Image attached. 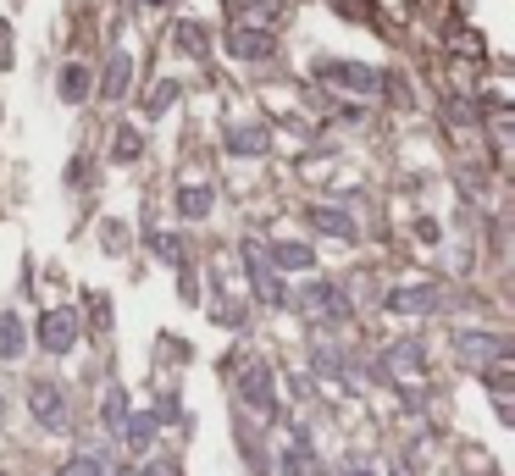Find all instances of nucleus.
<instances>
[{"label":"nucleus","mask_w":515,"mask_h":476,"mask_svg":"<svg viewBox=\"0 0 515 476\" xmlns=\"http://www.w3.org/2000/svg\"><path fill=\"white\" fill-rule=\"evenodd\" d=\"M28 410H34V421H39V427H50V432H67L72 427L67 393H61L56 382H34V388H28Z\"/></svg>","instance_id":"nucleus-1"},{"label":"nucleus","mask_w":515,"mask_h":476,"mask_svg":"<svg viewBox=\"0 0 515 476\" xmlns=\"http://www.w3.org/2000/svg\"><path fill=\"white\" fill-rule=\"evenodd\" d=\"M300 305L311 310V316H322V322H344V316H349V294H344V288H333V283H305Z\"/></svg>","instance_id":"nucleus-2"},{"label":"nucleus","mask_w":515,"mask_h":476,"mask_svg":"<svg viewBox=\"0 0 515 476\" xmlns=\"http://www.w3.org/2000/svg\"><path fill=\"white\" fill-rule=\"evenodd\" d=\"M39 344H45L50 355H72V344H78V316H72V310H45V316H39Z\"/></svg>","instance_id":"nucleus-3"},{"label":"nucleus","mask_w":515,"mask_h":476,"mask_svg":"<svg viewBox=\"0 0 515 476\" xmlns=\"http://www.w3.org/2000/svg\"><path fill=\"white\" fill-rule=\"evenodd\" d=\"M311 227H316V233H327V238H338V244H355V238H360L355 216L338 211V205H311Z\"/></svg>","instance_id":"nucleus-4"},{"label":"nucleus","mask_w":515,"mask_h":476,"mask_svg":"<svg viewBox=\"0 0 515 476\" xmlns=\"http://www.w3.org/2000/svg\"><path fill=\"white\" fill-rule=\"evenodd\" d=\"M228 45H233V56H239V61H266V56L277 50V39L266 34V28H244V23H239Z\"/></svg>","instance_id":"nucleus-5"},{"label":"nucleus","mask_w":515,"mask_h":476,"mask_svg":"<svg viewBox=\"0 0 515 476\" xmlns=\"http://www.w3.org/2000/svg\"><path fill=\"white\" fill-rule=\"evenodd\" d=\"M244 266H250V283H255V294H261L266 305H283V283L272 277V266L261 261V250H255V244H244Z\"/></svg>","instance_id":"nucleus-6"},{"label":"nucleus","mask_w":515,"mask_h":476,"mask_svg":"<svg viewBox=\"0 0 515 476\" xmlns=\"http://www.w3.org/2000/svg\"><path fill=\"white\" fill-rule=\"evenodd\" d=\"M432 305H438V288H427V283H410L388 294V310H399V316H427Z\"/></svg>","instance_id":"nucleus-7"},{"label":"nucleus","mask_w":515,"mask_h":476,"mask_svg":"<svg viewBox=\"0 0 515 476\" xmlns=\"http://www.w3.org/2000/svg\"><path fill=\"white\" fill-rule=\"evenodd\" d=\"M455 349L466 360H477V366H482V360H510V344H504V338H493V333H460Z\"/></svg>","instance_id":"nucleus-8"},{"label":"nucleus","mask_w":515,"mask_h":476,"mask_svg":"<svg viewBox=\"0 0 515 476\" xmlns=\"http://www.w3.org/2000/svg\"><path fill=\"white\" fill-rule=\"evenodd\" d=\"M56 89H61V100H67V106H84L89 89H95V78H89L84 61H67V67H61V78H56Z\"/></svg>","instance_id":"nucleus-9"},{"label":"nucleus","mask_w":515,"mask_h":476,"mask_svg":"<svg viewBox=\"0 0 515 476\" xmlns=\"http://www.w3.org/2000/svg\"><path fill=\"white\" fill-rule=\"evenodd\" d=\"M28 338H23V316L17 310H0V360H23Z\"/></svg>","instance_id":"nucleus-10"},{"label":"nucleus","mask_w":515,"mask_h":476,"mask_svg":"<svg viewBox=\"0 0 515 476\" xmlns=\"http://www.w3.org/2000/svg\"><path fill=\"white\" fill-rule=\"evenodd\" d=\"M216 194L211 183H189V189H178V216H189V222H200V216H211Z\"/></svg>","instance_id":"nucleus-11"},{"label":"nucleus","mask_w":515,"mask_h":476,"mask_svg":"<svg viewBox=\"0 0 515 476\" xmlns=\"http://www.w3.org/2000/svg\"><path fill=\"white\" fill-rule=\"evenodd\" d=\"M327 78H333V84H349V89H366V95H372L377 84H383V78H377L372 67H355V61H338V67H322Z\"/></svg>","instance_id":"nucleus-12"},{"label":"nucleus","mask_w":515,"mask_h":476,"mask_svg":"<svg viewBox=\"0 0 515 476\" xmlns=\"http://www.w3.org/2000/svg\"><path fill=\"white\" fill-rule=\"evenodd\" d=\"M272 261H277V272H311L316 255H311V244H272Z\"/></svg>","instance_id":"nucleus-13"},{"label":"nucleus","mask_w":515,"mask_h":476,"mask_svg":"<svg viewBox=\"0 0 515 476\" xmlns=\"http://www.w3.org/2000/svg\"><path fill=\"white\" fill-rule=\"evenodd\" d=\"M128 84H133V56H111V67H106V100H122L128 95Z\"/></svg>","instance_id":"nucleus-14"},{"label":"nucleus","mask_w":515,"mask_h":476,"mask_svg":"<svg viewBox=\"0 0 515 476\" xmlns=\"http://www.w3.org/2000/svg\"><path fill=\"white\" fill-rule=\"evenodd\" d=\"M244 399H255L261 410H272V388H266V366H250V371H244Z\"/></svg>","instance_id":"nucleus-15"},{"label":"nucleus","mask_w":515,"mask_h":476,"mask_svg":"<svg viewBox=\"0 0 515 476\" xmlns=\"http://www.w3.org/2000/svg\"><path fill=\"white\" fill-rule=\"evenodd\" d=\"M228 150H233V155H261V150H266V133H261V128H233Z\"/></svg>","instance_id":"nucleus-16"},{"label":"nucleus","mask_w":515,"mask_h":476,"mask_svg":"<svg viewBox=\"0 0 515 476\" xmlns=\"http://www.w3.org/2000/svg\"><path fill=\"white\" fill-rule=\"evenodd\" d=\"M205 45H211V39H205L200 23H178V50H189V56H205Z\"/></svg>","instance_id":"nucleus-17"},{"label":"nucleus","mask_w":515,"mask_h":476,"mask_svg":"<svg viewBox=\"0 0 515 476\" xmlns=\"http://www.w3.org/2000/svg\"><path fill=\"white\" fill-rule=\"evenodd\" d=\"M139 150H144L139 133H133V128H117V139H111V155H117V161H139Z\"/></svg>","instance_id":"nucleus-18"},{"label":"nucleus","mask_w":515,"mask_h":476,"mask_svg":"<svg viewBox=\"0 0 515 476\" xmlns=\"http://www.w3.org/2000/svg\"><path fill=\"white\" fill-rule=\"evenodd\" d=\"M100 416H106V427H122V421H128V393L111 388V393H106V410H100Z\"/></svg>","instance_id":"nucleus-19"},{"label":"nucleus","mask_w":515,"mask_h":476,"mask_svg":"<svg viewBox=\"0 0 515 476\" xmlns=\"http://www.w3.org/2000/svg\"><path fill=\"white\" fill-rule=\"evenodd\" d=\"M416 355H421L416 344H399V349H394V360H388V366H394L399 377H416V371H421V360H416Z\"/></svg>","instance_id":"nucleus-20"},{"label":"nucleus","mask_w":515,"mask_h":476,"mask_svg":"<svg viewBox=\"0 0 515 476\" xmlns=\"http://www.w3.org/2000/svg\"><path fill=\"white\" fill-rule=\"evenodd\" d=\"M56 476H106V471H100V460H95V454H72V460L61 465Z\"/></svg>","instance_id":"nucleus-21"},{"label":"nucleus","mask_w":515,"mask_h":476,"mask_svg":"<svg viewBox=\"0 0 515 476\" xmlns=\"http://www.w3.org/2000/svg\"><path fill=\"white\" fill-rule=\"evenodd\" d=\"M150 432H156V421H150V416L128 421V449H150Z\"/></svg>","instance_id":"nucleus-22"},{"label":"nucleus","mask_w":515,"mask_h":476,"mask_svg":"<svg viewBox=\"0 0 515 476\" xmlns=\"http://www.w3.org/2000/svg\"><path fill=\"white\" fill-rule=\"evenodd\" d=\"M156 255H167L172 266H183V244H178L172 233H156Z\"/></svg>","instance_id":"nucleus-23"},{"label":"nucleus","mask_w":515,"mask_h":476,"mask_svg":"<svg viewBox=\"0 0 515 476\" xmlns=\"http://www.w3.org/2000/svg\"><path fill=\"white\" fill-rule=\"evenodd\" d=\"M172 100H178V84H161L156 95H150V111H156V117H161V111H167Z\"/></svg>","instance_id":"nucleus-24"},{"label":"nucleus","mask_w":515,"mask_h":476,"mask_svg":"<svg viewBox=\"0 0 515 476\" xmlns=\"http://www.w3.org/2000/svg\"><path fill=\"white\" fill-rule=\"evenodd\" d=\"M150 476H178V465H150Z\"/></svg>","instance_id":"nucleus-25"},{"label":"nucleus","mask_w":515,"mask_h":476,"mask_svg":"<svg viewBox=\"0 0 515 476\" xmlns=\"http://www.w3.org/2000/svg\"><path fill=\"white\" fill-rule=\"evenodd\" d=\"M349 476H372V471H349Z\"/></svg>","instance_id":"nucleus-26"},{"label":"nucleus","mask_w":515,"mask_h":476,"mask_svg":"<svg viewBox=\"0 0 515 476\" xmlns=\"http://www.w3.org/2000/svg\"><path fill=\"white\" fill-rule=\"evenodd\" d=\"M156 6H172V0H156Z\"/></svg>","instance_id":"nucleus-27"},{"label":"nucleus","mask_w":515,"mask_h":476,"mask_svg":"<svg viewBox=\"0 0 515 476\" xmlns=\"http://www.w3.org/2000/svg\"><path fill=\"white\" fill-rule=\"evenodd\" d=\"M122 476H128V471H122Z\"/></svg>","instance_id":"nucleus-28"}]
</instances>
